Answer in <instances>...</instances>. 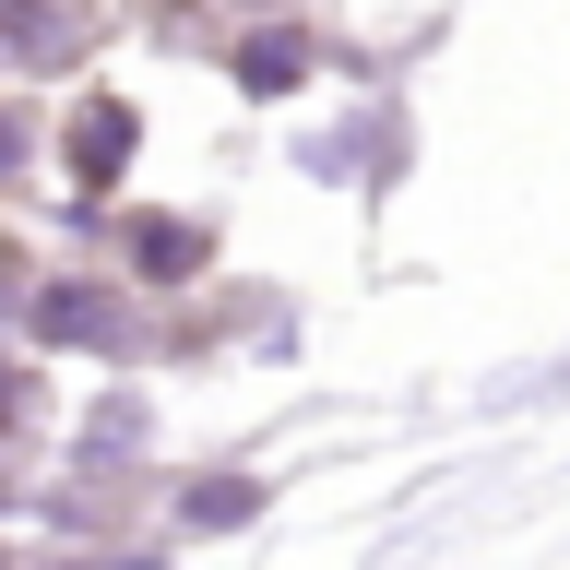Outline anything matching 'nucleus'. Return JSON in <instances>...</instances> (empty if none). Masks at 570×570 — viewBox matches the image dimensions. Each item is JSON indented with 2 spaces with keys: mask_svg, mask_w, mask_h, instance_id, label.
Returning <instances> with one entry per match:
<instances>
[{
  "mask_svg": "<svg viewBox=\"0 0 570 570\" xmlns=\"http://www.w3.org/2000/svg\"><path fill=\"white\" fill-rule=\"evenodd\" d=\"M0 416H12V368H0Z\"/></svg>",
  "mask_w": 570,
  "mask_h": 570,
  "instance_id": "3",
  "label": "nucleus"
},
{
  "mask_svg": "<svg viewBox=\"0 0 570 570\" xmlns=\"http://www.w3.org/2000/svg\"><path fill=\"white\" fill-rule=\"evenodd\" d=\"M238 71H249V83H297V36H262Z\"/></svg>",
  "mask_w": 570,
  "mask_h": 570,
  "instance_id": "2",
  "label": "nucleus"
},
{
  "mask_svg": "<svg viewBox=\"0 0 570 570\" xmlns=\"http://www.w3.org/2000/svg\"><path fill=\"white\" fill-rule=\"evenodd\" d=\"M119 155H131V119H119V107H83V131H71V167H83V178H107Z\"/></svg>",
  "mask_w": 570,
  "mask_h": 570,
  "instance_id": "1",
  "label": "nucleus"
}]
</instances>
